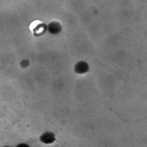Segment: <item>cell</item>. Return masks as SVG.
Instances as JSON below:
<instances>
[{
	"mask_svg": "<svg viewBox=\"0 0 147 147\" xmlns=\"http://www.w3.org/2000/svg\"><path fill=\"white\" fill-rule=\"evenodd\" d=\"M74 70H75V72L76 74H79V75H83V74H86L87 72H88L89 66L86 61H79V62H77L76 64Z\"/></svg>",
	"mask_w": 147,
	"mask_h": 147,
	"instance_id": "obj_1",
	"label": "cell"
},
{
	"mask_svg": "<svg viewBox=\"0 0 147 147\" xmlns=\"http://www.w3.org/2000/svg\"><path fill=\"white\" fill-rule=\"evenodd\" d=\"M55 140V134L53 132H50V131L44 132L40 137V141L43 144H50L54 143Z\"/></svg>",
	"mask_w": 147,
	"mask_h": 147,
	"instance_id": "obj_2",
	"label": "cell"
},
{
	"mask_svg": "<svg viewBox=\"0 0 147 147\" xmlns=\"http://www.w3.org/2000/svg\"><path fill=\"white\" fill-rule=\"evenodd\" d=\"M48 30L50 34H54V35L58 34L61 30V25L58 22H55V21L51 22L48 25Z\"/></svg>",
	"mask_w": 147,
	"mask_h": 147,
	"instance_id": "obj_3",
	"label": "cell"
},
{
	"mask_svg": "<svg viewBox=\"0 0 147 147\" xmlns=\"http://www.w3.org/2000/svg\"><path fill=\"white\" fill-rule=\"evenodd\" d=\"M17 147H30V146L28 144H20Z\"/></svg>",
	"mask_w": 147,
	"mask_h": 147,
	"instance_id": "obj_4",
	"label": "cell"
}]
</instances>
